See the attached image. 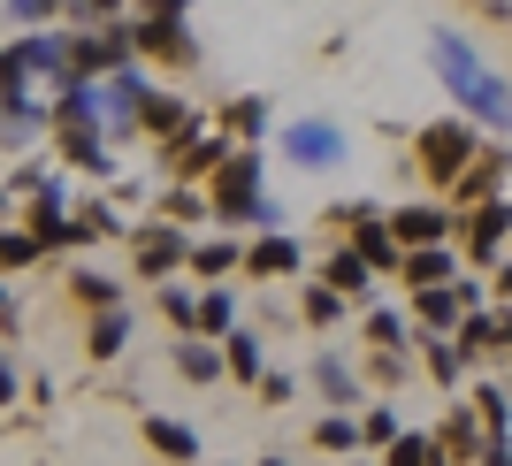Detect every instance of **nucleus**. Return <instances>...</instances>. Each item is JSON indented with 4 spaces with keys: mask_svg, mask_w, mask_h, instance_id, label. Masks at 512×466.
<instances>
[{
    "mask_svg": "<svg viewBox=\"0 0 512 466\" xmlns=\"http://www.w3.org/2000/svg\"><path fill=\"white\" fill-rule=\"evenodd\" d=\"M428 69H436V85L451 92V115L482 123L490 138H512V77L482 62V46H474L459 23H436V31H428Z\"/></svg>",
    "mask_w": 512,
    "mask_h": 466,
    "instance_id": "obj_1",
    "label": "nucleus"
},
{
    "mask_svg": "<svg viewBox=\"0 0 512 466\" xmlns=\"http://www.w3.org/2000/svg\"><path fill=\"white\" fill-rule=\"evenodd\" d=\"M490 146L482 138V123H467V115H436V123L413 130V176H421L436 199H451V184L474 169V153Z\"/></svg>",
    "mask_w": 512,
    "mask_h": 466,
    "instance_id": "obj_2",
    "label": "nucleus"
},
{
    "mask_svg": "<svg viewBox=\"0 0 512 466\" xmlns=\"http://www.w3.org/2000/svg\"><path fill=\"white\" fill-rule=\"evenodd\" d=\"M268 199V153L260 146H230V161L214 169L207 184V207H214V230H245V214Z\"/></svg>",
    "mask_w": 512,
    "mask_h": 466,
    "instance_id": "obj_3",
    "label": "nucleus"
},
{
    "mask_svg": "<svg viewBox=\"0 0 512 466\" xmlns=\"http://www.w3.org/2000/svg\"><path fill=\"white\" fill-rule=\"evenodd\" d=\"M276 153L291 169L321 176V169H344V161H352V130H344L337 115H291V123L276 130Z\"/></svg>",
    "mask_w": 512,
    "mask_h": 466,
    "instance_id": "obj_4",
    "label": "nucleus"
},
{
    "mask_svg": "<svg viewBox=\"0 0 512 466\" xmlns=\"http://www.w3.org/2000/svg\"><path fill=\"white\" fill-rule=\"evenodd\" d=\"M130 245V276L138 283H176L184 268H192V230H176V222H138V230L123 237Z\"/></svg>",
    "mask_w": 512,
    "mask_h": 466,
    "instance_id": "obj_5",
    "label": "nucleus"
},
{
    "mask_svg": "<svg viewBox=\"0 0 512 466\" xmlns=\"http://www.w3.org/2000/svg\"><path fill=\"white\" fill-rule=\"evenodd\" d=\"M130 46H138V62L146 69H199V31L176 16H130Z\"/></svg>",
    "mask_w": 512,
    "mask_h": 466,
    "instance_id": "obj_6",
    "label": "nucleus"
},
{
    "mask_svg": "<svg viewBox=\"0 0 512 466\" xmlns=\"http://www.w3.org/2000/svg\"><path fill=\"white\" fill-rule=\"evenodd\" d=\"M459 214H467L459 222V260L490 276L497 260L512 253V199H482V207H459Z\"/></svg>",
    "mask_w": 512,
    "mask_h": 466,
    "instance_id": "obj_7",
    "label": "nucleus"
},
{
    "mask_svg": "<svg viewBox=\"0 0 512 466\" xmlns=\"http://www.w3.org/2000/svg\"><path fill=\"white\" fill-rule=\"evenodd\" d=\"M459 222H467V214L451 207V199H398V207H390L398 253H413V245H459Z\"/></svg>",
    "mask_w": 512,
    "mask_h": 466,
    "instance_id": "obj_8",
    "label": "nucleus"
},
{
    "mask_svg": "<svg viewBox=\"0 0 512 466\" xmlns=\"http://www.w3.org/2000/svg\"><path fill=\"white\" fill-rule=\"evenodd\" d=\"M230 161V138L214 123H199L192 138H176V146H161V176L169 184H214V169Z\"/></svg>",
    "mask_w": 512,
    "mask_h": 466,
    "instance_id": "obj_9",
    "label": "nucleus"
},
{
    "mask_svg": "<svg viewBox=\"0 0 512 466\" xmlns=\"http://www.w3.org/2000/svg\"><path fill=\"white\" fill-rule=\"evenodd\" d=\"M54 153H62L69 169L85 176V184H115V138H107L100 123H54Z\"/></svg>",
    "mask_w": 512,
    "mask_h": 466,
    "instance_id": "obj_10",
    "label": "nucleus"
},
{
    "mask_svg": "<svg viewBox=\"0 0 512 466\" xmlns=\"http://www.w3.org/2000/svg\"><path fill=\"white\" fill-rule=\"evenodd\" d=\"M199 123H207V115H199L184 92H169V85H153V92H146V107H138V138H153V153L176 146V138H192Z\"/></svg>",
    "mask_w": 512,
    "mask_h": 466,
    "instance_id": "obj_11",
    "label": "nucleus"
},
{
    "mask_svg": "<svg viewBox=\"0 0 512 466\" xmlns=\"http://www.w3.org/2000/svg\"><path fill=\"white\" fill-rule=\"evenodd\" d=\"M306 382H314L321 398H329V413H360V405L375 398V390H367V375H360V367H352V360H344L337 344H321V352H314V367H306Z\"/></svg>",
    "mask_w": 512,
    "mask_h": 466,
    "instance_id": "obj_12",
    "label": "nucleus"
},
{
    "mask_svg": "<svg viewBox=\"0 0 512 466\" xmlns=\"http://www.w3.org/2000/svg\"><path fill=\"white\" fill-rule=\"evenodd\" d=\"M314 283H329V291H344L352 306H367L383 276H375V268L360 260V245H352V237H329V253L314 260Z\"/></svg>",
    "mask_w": 512,
    "mask_h": 466,
    "instance_id": "obj_13",
    "label": "nucleus"
},
{
    "mask_svg": "<svg viewBox=\"0 0 512 466\" xmlns=\"http://www.w3.org/2000/svg\"><path fill=\"white\" fill-rule=\"evenodd\" d=\"M512 184V138H490V146L474 153V169L451 184V207H482V199H505Z\"/></svg>",
    "mask_w": 512,
    "mask_h": 466,
    "instance_id": "obj_14",
    "label": "nucleus"
},
{
    "mask_svg": "<svg viewBox=\"0 0 512 466\" xmlns=\"http://www.w3.org/2000/svg\"><path fill=\"white\" fill-rule=\"evenodd\" d=\"M214 130H222L230 146H260V138L276 130V100H268V92H230V100H214Z\"/></svg>",
    "mask_w": 512,
    "mask_h": 466,
    "instance_id": "obj_15",
    "label": "nucleus"
},
{
    "mask_svg": "<svg viewBox=\"0 0 512 466\" xmlns=\"http://www.w3.org/2000/svg\"><path fill=\"white\" fill-rule=\"evenodd\" d=\"M245 276L283 283V276H314V268H306V245L291 230H268V237H245Z\"/></svg>",
    "mask_w": 512,
    "mask_h": 466,
    "instance_id": "obj_16",
    "label": "nucleus"
},
{
    "mask_svg": "<svg viewBox=\"0 0 512 466\" xmlns=\"http://www.w3.org/2000/svg\"><path fill=\"white\" fill-rule=\"evenodd\" d=\"M467 276V260H459V245H413L406 260H398V298L413 291H444V283Z\"/></svg>",
    "mask_w": 512,
    "mask_h": 466,
    "instance_id": "obj_17",
    "label": "nucleus"
},
{
    "mask_svg": "<svg viewBox=\"0 0 512 466\" xmlns=\"http://www.w3.org/2000/svg\"><path fill=\"white\" fill-rule=\"evenodd\" d=\"M428 436H436L444 466H474V459H482V444H490V428H482V413H474L467 398H451V405H444V421L428 428Z\"/></svg>",
    "mask_w": 512,
    "mask_h": 466,
    "instance_id": "obj_18",
    "label": "nucleus"
},
{
    "mask_svg": "<svg viewBox=\"0 0 512 466\" xmlns=\"http://www.w3.org/2000/svg\"><path fill=\"white\" fill-rule=\"evenodd\" d=\"M39 130H54V100H39V92H0V146L31 153Z\"/></svg>",
    "mask_w": 512,
    "mask_h": 466,
    "instance_id": "obj_19",
    "label": "nucleus"
},
{
    "mask_svg": "<svg viewBox=\"0 0 512 466\" xmlns=\"http://www.w3.org/2000/svg\"><path fill=\"white\" fill-rule=\"evenodd\" d=\"M138 428H146V451H153L161 466H199V459H207L199 428H192V421H176V413H146Z\"/></svg>",
    "mask_w": 512,
    "mask_h": 466,
    "instance_id": "obj_20",
    "label": "nucleus"
},
{
    "mask_svg": "<svg viewBox=\"0 0 512 466\" xmlns=\"http://www.w3.org/2000/svg\"><path fill=\"white\" fill-rule=\"evenodd\" d=\"M360 344H367V352H406V344H421L406 298H375V306L360 314Z\"/></svg>",
    "mask_w": 512,
    "mask_h": 466,
    "instance_id": "obj_21",
    "label": "nucleus"
},
{
    "mask_svg": "<svg viewBox=\"0 0 512 466\" xmlns=\"http://www.w3.org/2000/svg\"><path fill=\"white\" fill-rule=\"evenodd\" d=\"M130 337H138V314H130V306L85 314V360H92V367H115V360L130 352Z\"/></svg>",
    "mask_w": 512,
    "mask_h": 466,
    "instance_id": "obj_22",
    "label": "nucleus"
},
{
    "mask_svg": "<svg viewBox=\"0 0 512 466\" xmlns=\"http://www.w3.org/2000/svg\"><path fill=\"white\" fill-rule=\"evenodd\" d=\"M222 367H230V382H245V390H253L260 375H268V329H253V321H237L230 337H222Z\"/></svg>",
    "mask_w": 512,
    "mask_h": 466,
    "instance_id": "obj_23",
    "label": "nucleus"
},
{
    "mask_svg": "<svg viewBox=\"0 0 512 466\" xmlns=\"http://www.w3.org/2000/svg\"><path fill=\"white\" fill-rule=\"evenodd\" d=\"M62 291H69V306H77V314H107V306H130V283L123 276H100V268H69L62 276Z\"/></svg>",
    "mask_w": 512,
    "mask_h": 466,
    "instance_id": "obj_24",
    "label": "nucleus"
},
{
    "mask_svg": "<svg viewBox=\"0 0 512 466\" xmlns=\"http://www.w3.org/2000/svg\"><path fill=\"white\" fill-rule=\"evenodd\" d=\"M169 367L192 382V390H214V382H230V367H222V344H214V337H176V344H169Z\"/></svg>",
    "mask_w": 512,
    "mask_h": 466,
    "instance_id": "obj_25",
    "label": "nucleus"
},
{
    "mask_svg": "<svg viewBox=\"0 0 512 466\" xmlns=\"http://www.w3.org/2000/svg\"><path fill=\"white\" fill-rule=\"evenodd\" d=\"M406 314H413V329H421V337H451V329L467 321V298H459V283H444V291H413Z\"/></svg>",
    "mask_w": 512,
    "mask_h": 466,
    "instance_id": "obj_26",
    "label": "nucleus"
},
{
    "mask_svg": "<svg viewBox=\"0 0 512 466\" xmlns=\"http://www.w3.org/2000/svg\"><path fill=\"white\" fill-rule=\"evenodd\" d=\"M16 46H23V62H31L39 85H62L69 77V31H54V23L46 31H16Z\"/></svg>",
    "mask_w": 512,
    "mask_h": 466,
    "instance_id": "obj_27",
    "label": "nucleus"
},
{
    "mask_svg": "<svg viewBox=\"0 0 512 466\" xmlns=\"http://www.w3.org/2000/svg\"><path fill=\"white\" fill-rule=\"evenodd\" d=\"M130 230H138V222H130L107 191H85V199H77V245H107V237H130Z\"/></svg>",
    "mask_w": 512,
    "mask_h": 466,
    "instance_id": "obj_28",
    "label": "nucleus"
},
{
    "mask_svg": "<svg viewBox=\"0 0 512 466\" xmlns=\"http://www.w3.org/2000/svg\"><path fill=\"white\" fill-rule=\"evenodd\" d=\"M153 214H161V222H176V230H207V222H214L207 184H161V191H153Z\"/></svg>",
    "mask_w": 512,
    "mask_h": 466,
    "instance_id": "obj_29",
    "label": "nucleus"
},
{
    "mask_svg": "<svg viewBox=\"0 0 512 466\" xmlns=\"http://www.w3.org/2000/svg\"><path fill=\"white\" fill-rule=\"evenodd\" d=\"M421 375L436 382L444 398H467V375H474V367L459 360V344H451V337H421Z\"/></svg>",
    "mask_w": 512,
    "mask_h": 466,
    "instance_id": "obj_30",
    "label": "nucleus"
},
{
    "mask_svg": "<svg viewBox=\"0 0 512 466\" xmlns=\"http://www.w3.org/2000/svg\"><path fill=\"white\" fill-rule=\"evenodd\" d=\"M299 321H306V329H314V337H337L344 321H352V298L306 276V291H299Z\"/></svg>",
    "mask_w": 512,
    "mask_h": 466,
    "instance_id": "obj_31",
    "label": "nucleus"
},
{
    "mask_svg": "<svg viewBox=\"0 0 512 466\" xmlns=\"http://www.w3.org/2000/svg\"><path fill=\"white\" fill-rule=\"evenodd\" d=\"M360 375H367V390H375V398H398V390L421 375V344H406V352H367Z\"/></svg>",
    "mask_w": 512,
    "mask_h": 466,
    "instance_id": "obj_32",
    "label": "nucleus"
},
{
    "mask_svg": "<svg viewBox=\"0 0 512 466\" xmlns=\"http://www.w3.org/2000/svg\"><path fill=\"white\" fill-rule=\"evenodd\" d=\"M184 276H199V283L245 276V245H237V237H192V268H184Z\"/></svg>",
    "mask_w": 512,
    "mask_h": 466,
    "instance_id": "obj_33",
    "label": "nucleus"
},
{
    "mask_svg": "<svg viewBox=\"0 0 512 466\" xmlns=\"http://www.w3.org/2000/svg\"><path fill=\"white\" fill-rule=\"evenodd\" d=\"M398 436H406V421H398V398H367V405H360V459H383Z\"/></svg>",
    "mask_w": 512,
    "mask_h": 466,
    "instance_id": "obj_34",
    "label": "nucleus"
},
{
    "mask_svg": "<svg viewBox=\"0 0 512 466\" xmlns=\"http://www.w3.org/2000/svg\"><path fill=\"white\" fill-rule=\"evenodd\" d=\"M237 321H245V306H237L230 283H199V329H192V337H214V344H222Z\"/></svg>",
    "mask_w": 512,
    "mask_h": 466,
    "instance_id": "obj_35",
    "label": "nucleus"
},
{
    "mask_svg": "<svg viewBox=\"0 0 512 466\" xmlns=\"http://www.w3.org/2000/svg\"><path fill=\"white\" fill-rule=\"evenodd\" d=\"M451 344H459V360H467V367L505 360V352H497V306H474V314L459 321V329H451Z\"/></svg>",
    "mask_w": 512,
    "mask_h": 466,
    "instance_id": "obj_36",
    "label": "nucleus"
},
{
    "mask_svg": "<svg viewBox=\"0 0 512 466\" xmlns=\"http://www.w3.org/2000/svg\"><path fill=\"white\" fill-rule=\"evenodd\" d=\"M306 444L329 451V459H360V413H321V421L306 428Z\"/></svg>",
    "mask_w": 512,
    "mask_h": 466,
    "instance_id": "obj_37",
    "label": "nucleus"
},
{
    "mask_svg": "<svg viewBox=\"0 0 512 466\" xmlns=\"http://www.w3.org/2000/svg\"><path fill=\"white\" fill-rule=\"evenodd\" d=\"M467 405L474 413H482V428H490V436H512V382H467Z\"/></svg>",
    "mask_w": 512,
    "mask_h": 466,
    "instance_id": "obj_38",
    "label": "nucleus"
},
{
    "mask_svg": "<svg viewBox=\"0 0 512 466\" xmlns=\"http://www.w3.org/2000/svg\"><path fill=\"white\" fill-rule=\"evenodd\" d=\"M153 306H161V321H169L176 337H192V329H199V291H192V283H153Z\"/></svg>",
    "mask_w": 512,
    "mask_h": 466,
    "instance_id": "obj_39",
    "label": "nucleus"
},
{
    "mask_svg": "<svg viewBox=\"0 0 512 466\" xmlns=\"http://www.w3.org/2000/svg\"><path fill=\"white\" fill-rule=\"evenodd\" d=\"M39 237L23 230V222H0V276H23V268H39Z\"/></svg>",
    "mask_w": 512,
    "mask_h": 466,
    "instance_id": "obj_40",
    "label": "nucleus"
},
{
    "mask_svg": "<svg viewBox=\"0 0 512 466\" xmlns=\"http://www.w3.org/2000/svg\"><path fill=\"white\" fill-rule=\"evenodd\" d=\"M375 466H444V451H436V436H428V428H406V436H398Z\"/></svg>",
    "mask_w": 512,
    "mask_h": 466,
    "instance_id": "obj_41",
    "label": "nucleus"
},
{
    "mask_svg": "<svg viewBox=\"0 0 512 466\" xmlns=\"http://www.w3.org/2000/svg\"><path fill=\"white\" fill-rule=\"evenodd\" d=\"M0 8H8L16 31H46L54 16H69V0H0Z\"/></svg>",
    "mask_w": 512,
    "mask_h": 466,
    "instance_id": "obj_42",
    "label": "nucleus"
},
{
    "mask_svg": "<svg viewBox=\"0 0 512 466\" xmlns=\"http://www.w3.org/2000/svg\"><path fill=\"white\" fill-rule=\"evenodd\" d=\"M253 398H260V405H268V413H283V405L299 398V375H291V367H268V375H260V382H253Z\"/></svg>",
    "mask_w": 512,
    "mask_h": 466,
    "instance_id": "obj_43",
    "label": "nucleus"
},
{
    "mask_svg": "<svg viewBox=\"0 0 512 466\" xmlns=\"http://www.w3.org/2000/svg\"><path fill=\"white\" fill-rule=\"evenodd\" d=\"M31 85H39V77H31V62H23V46L8 39L0 46V92H31Z\"/></svg>",
    "mask_w": 512,
    "mask_h": 466,
    "instance_id": "obj_44",
    "label": "nucleus"
},
{
    "mask_svg": "<svg viewBox=\"0 0 512 466\" xmlns=\"http://www.w3.org/2000/svg\"><path fill=\"white\" fill-rule=\"evenodd\" d=\"M130 16V0H69V23L85 31V23H123Z\"/></svg>",
    "mask_w": 512,
    "mask_h": 466,
    "instance_id": "obj_45",
    "label": "nucleus"
},
{
    "mask_svg": "<svg viewBox=\"0 0 512 466\" xmlns=\"http://www.w3.org/2000/svg\"><path fill=\"white\" fill-rule=\"evenodd\" d=\"M245 230H253V237H268V230H283V199H276V191H268V199H260V207H253V214H245Z\"/></svg>",
    "mask_w": 512,
    "mask_h": 466,
    "instance_id": "obj_46",
    "label": "nucleus"
},
{
    "mask_svg": "<svg viewBox=\"0 0 512 466\" xmlns=\"http://www.w3.org/2000/svg\"><path fill=\"white\" fill-rule=\"evenodd\" d=\"M490 306H512V253L490 268Z\"/></svg>",
    "mask_w": 512,
    "mask_h": 466,
    "instance_id": "obj_47",
    "label": "nucleus"
},
{
    "mask_svg": "<svg viewBox=\"0 0 512 466\" xmlns=\"http://www.w3.org/2000/svg\"><path fill=\"white\" fill-rule=\"evenodd\" d=\"M23 398H31V405H54V375H46V367H31V375H23Z\"/></svg>",
    "mask_w": 512,
    "mask_h": 466,
    "instance_id": "obj_48",
    "label": "nucleus"
},
{
    "mask_svg": "<svg viewBox=\"0 0 512 466\" xmlns=\"http://www.w3.org/2000/svg\"><path fill=\"white\" fill-rule=\"evenodd\" d=\"M138 16H176V23H192V0H138Z\"/></svg>",
    "mask_w": 512,
    "mask_h": 466,
    "instance_id": "obj_49",
    "label": "nucleus"
},
{
    "mask_svg": "<svg viewBox=\"0 0 512 466\" xmlns=\"http://www.w3.org/2000/svg\"><path fill=\"white\" fill-rule=\"evenodd\" d=\"M16 398H23V375H16V360L0 352V405H16Z\"/></svg>",
    "mask_w": 512,
    "mask_h": 466,
    "instance_id": "obj_50",
    "label": "nucleus"
},
{
    "mask_svg": "<svg viewBox=\"0 0 512 466\" xmlns=\"http://www.w3.org/2000/svg\"><path fill=\"white\" fill-rule=\"evenodd\" d=\"M0 329H23V298L8 291V276H0Z\"/></svg>",
    "mask_w": 512,
    "mask_h": 466,
    "instance_id": "obj_51",
    "label": "nucleus"
},
{
    "mask_svg": "<svg viewBox=\"0 0 512 466\" xmlns=\"http://www.w3.org/2000/svg\"><path fill=\"white\" fill-rule=\"evenodd\" d=\"M474 466H512V436H490V444H482V459Z\"/></svg>",
    "mask_w": 512,
    "mask_h": 466,
    "instance_id": "obj_52",
    "label": "nucleus"
},
{
    "mask_svg": "<svg viewBox=\"0 0 512 466\" xmlns=\"http://www.w3.org/2000/svg\"><path fill=\"white\" fill-rule=\"evenodd\" d=\"M0 222H16V191L0 184Z\"/></svg>",
    "mask_w": 512,
    "mask_h": 466,
    "instance_id": "obj_53",
    "label": "nucleus"
},
{
    "mask_svg": "<svg viewBox=\"0 0 512 466\" xmlns=\"http://www.w3.org/2000/svg\"><path fill=\"white\" fill-rule=\"evenodd\" d=\"M253 466H291V459H283V451H260V459Z\"/></svg>",
    "mask_w": 512,
    "mask_h": 466,
    "instance_id": "obj_54",
    "label": "nucleus"
}]
</instances>
